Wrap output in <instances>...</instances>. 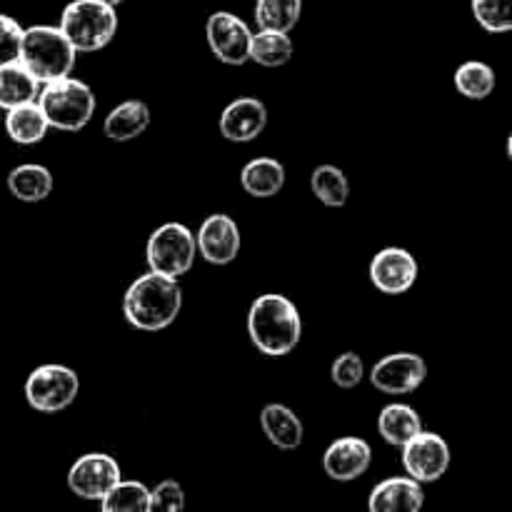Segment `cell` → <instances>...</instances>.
Wrapping results in <instances>:
<instances>
[{"mask_svg":"<svg viewBox=\"0 0 512 512\" xmlns=\"http://www.w3.org/2000/svg\"><path fill=\"white\" fill-rule=\"evenodd\" d=\"M123 480L120 465L108 453H85L70 465L68 488L80 500H103Z\"/></svg>","mask_w":512,"mask_h":512,"instance_id":"9c48e42d","label":"cell"},{"mask_svg":"<svg viewBox=\"0 0 512 512\" xmlns=\"http://www.w3.org/2000/svg\"><path fill=\"white\" fill-rule=\"evenodd\" d=\"M250 38H253L250 25L230 10H215L205 23V40H208L210 53L225 65L238 68V65L248 63Z\"/></svg>","mask_w":512,"mask_h":512,"instance_id":"ba28073f","label":"cell"},{"mask_svg":"<svg viewBox=\"0 0 512 512\" xmlns=\"http://www.w3.org/2000/svg\"><path fill=\"white\" fill-rule=\"evenodd\" d=\"M268 125V108H265L263 100L253 98H235L233 103H228L220 113V135L230 143H253L255 138H260V133Z\"/></svg>","mask_w":512,"mask_h":512,"instance_id":"9a60e30c","label":"cell"},{"mask_svg":"<svg viewBox=\"0 0 512 512\" xmlns=\"http://www.w3.org/2000/svg\"><path fill=\"white\" fill-rule=\"evenodd\" d=\"M20 40H23V25L10 15L0 13V68L18 60Z\"/></svg>","mask_w":512,"mask_h":512,"instance_id":"1f68e13d","label":"cell"},{"mask_svg":"<svg viewBox=\"0 0 512 512\" xmlns=\"http://www.w3.org/2000/svg\"><path fill=\"white\" fill-rule=\"evenodd\" d=\"M40 83L15 60L0 68V108L10 110L18 105L33 103L38 98Z\"/></svg>","mask_w":512,"mask_h":512,"instance_id":"603a6c76","label":"cell"},{"mask_svg":"<svg viewBox=\"0 0 512 512\" xmlns=\"http://www.w3.org/2000/svg\"><path fill=\"white\" fill-rule=\"evenodd\" d=\"M183 310V288L175 278L148 270L135 278L123 295V318L143 333H160L178 320Z\"/></svg>","mask_w":512,"mask_h":512,"instance_id":"6da1fadb","label":"cell"},{"mask_svg":"<svg viewBox=\"0 0 512 512\" xmlns=\"http://www.w3.org/2000/svg\"><path fill=\"white\" fill-rule=\"evenodd\" d=\"M75 58H78V53H75V48L68 43V38H65L58 25L23 28L18 63L40 85L65 78V75H73Z\"/></svg>","mask_w":512,"mask_h":512,"instance_id":"3957f363","label":"cell"},{"mask_svg":"<svg viewBox=\"0 0 512 512\" xmlns=\"http://www.w3.org/2000/svg\"><path fill=\"white\" fill-rule=\"evenodd\" d=\"M98 3H105V5H110V8H118V5H123L125 0H98Z\"/></svg>","mask_w":512,"mask_h":512,"instance_id":"d6a6232c","label":"cell"},{"mask_svg":"<svg viewBox=\"0 0 512 512\" xmlns=\"http://www.w3.org/2000/svg\"><path fill=\"white\" fill-rule=\"evenodd\" d=\"M368 273L375 290L383 295H403L418 283L420 265L410 250L390 245L373 255Z\"/></svg>","mask_w":512,"mask_h":512,"instance_id":"7c38bea8","label":"cell"},{"mask_svg":"<svg viewBox=\"0 0 512 512\" xmlns=\"http://www.w3.org/2000/svg\"><path fill=\"white\" fill-rule=\"evenodd\" d=\"M240 185L250 198H275L285 188V168L275 158H253L240 170Z\"/></svg>","mask_w":512,"mask_h":512,"instance_id":"d6986e66","label":"cell"},{"mask_svg":"<svg viewBox=\"0 0 512 512\" xmlns=\"http://www.w3.org/2000/svg\"><path fill=\"white\" fill-rule=\"evenodd\" d=\"M185 510V493L178 480H163L150 490L148 512H183Z\"/></svg>","mask_w":512,"mask_h":512,"instance_id":"4dcf8cb0","label":"cell"},{"mask_svg":"<svg viewBox=\"0 0 512 512\" xmlns=\"http://www.w3.org/2000/svg\"><path fill=\"white\" fill-rule=\"evenodd\" d=\"M260 428L265 438L280 450H298L303 445V420L283 403H268L260 410Z\"/></svg>","mask_w":512,"mask_h":512,"instance_id":"e0dca14e","label":"cell"},{"mask_svg":"<svg viewBox=\"0 0 512 512\" xmlns=\"http://www.w3.org/2000/svg\"><path fill=\"white\" fill-rule=\"evenodd\" d=\"M495 85H498L495 70L483 60H468L455 70V88L468 100H488Z\"/></svg>","mask_w":512,"mask_h":512,"instance_id":"4316f807","label":"cell"},{"mask_svg":"<svg viewBox=\"0 0 512 512\" xmlns=\"http://www.w3.org/2000/svg\"><path fill=\"white\" fill-rule=\"evenodd\" d=\"M373 463V448L365 438L345 435L333 440L323 453V470L335 483H353L363 478Z\"/></svg>","mask_w":512,"mask_h":512,"instance_id":"5bb4252c","label":"cell"},{"mask_svg":"<svg viewBox=\"0 0 512 512\" xmlns=\"http://www.w3.org/2000/svg\"><path fill=\"white\" fill-rule=\"evenodd\" d=\"M35 103L43 110L50 128L63 130V133L83 130L98 108L93 88L85 80L73 78V75L43 83V90H38Z\"/></svg>","mask_w":512,"mask_h":512,"instance_id":"277c9868","label":"cell"},{"mask_svg":"<svg viewBox=\"0 0 512 512\" xmlns=\"http://www.w3.org/2000/svg\"><path fill=\"white\" fill-rule=\"evenodd\" d=\"M423 430L418 410L405 403H390L378 415V433L393 448H403L405 443L415 438Z\"/></svg>","mask_w":512,"mask_h":512,"instance_id":"44dd1931","label":"cell"},{"mask_svg":"<svg viewBox=\"0 0 512 512\" xmlns=\"http://www.w3.org/2000/svg\"><path fill=\"white\" fill-rule=\"evenodd\" d=\"M295 45L290 33L278 30H258L250 38V60L263 68H283L293 60Z\"/></svg>","mask_w":512,"mask_h":512,"instance_id":"cb8c5ba5","label":"cell"},{"mask_svg":"<svg viewBox=\"0 0 512 512\" xmlns=\"http://www.w3.org/2000/svg\"><path fill=\"white\" fill-rule=\"evenodd\" d=\"M58 28L75 53H98L118 33V13L98 0H73L60 13Z\"/></svg>","mask_w":512,"mask_h":512,"instance_id":"5b68a950","label":"cell"},{"mask_svg":"<svg viewBox=\"0 0 512 512\" xmlns=\"http://www.w3.org/2000/svg\"><path fill=\"white\" fill-rule=\"evenodd\" d=\"M403 468L408 478L415 483L430 485L438 483L450 468V445L445 443L443 435L430 433V430H420L410 443L403 448Z\"/></svg>","mask_w":512,"mask_h":512,"instance_id":"30bf717a","label":"cell"},{"mask_svg":"<svg viewBox=\"0 0 512 512\" xmlns=\"http://www.w3.org/2000/svg\"><path fill=\"white\" fill-rule=\"evenodd\" d=\"M198 248H195V235L183 223H163L150 233L145 243V263L153 273L165 278L180 280L190 273Z\"/></svg>","mask_w":512,"mask_h":512,"instance_id":"8992f818","label":"cell"},{"mask_svg":"<svg viewBox=\"0 0 512 512\" xmlns=\"http://www.w3.org/2000/svg\"><path fill=\"white\" fill-rule=\"evenodd\" d=\"M50 125L45 120L43 110L38 108V103H25L18 108L5 110V133L13 143L18 145H38L40 140H45Z\"/></svg>","mask_w":512,"mask_h":512,"instance_id":"7402d4cb","label":"cell"},{"mask_svg":"<svg viewBox=\"0 0 512 512\" xmlns=\"http://www.w3.org/2000/svg\"><path fill=\"white\" fill-rule=\"evenodd\" d=\"M370 383L385 395H410L428 378V365L418 353H393L380 358L370 370Z\"/></svg>","mask_w":512,"mask_h":512,"instance_id":"8fae6325","label":"cell"},{"mask_svg":"<svg viewBox=\"0 0 512 512\" xmlns=\"http://www.w3.org/2000/svg\"><path fill=\"white\" fill-rule=\"evenodd\" d=\"M310 190L325 208H343L350 198L348 175L338 165H318L310 175Z\"/></svg>","mask_w":512,"mask_h":512,"instance_id":"d4e9b609","label":"cell"},{"mask_svg":"<svg viewBox=\"0 0 512 512\" xmlns=\"http://www.w3.org/2000/svg\"><path fill=\"white\" fill-rule=\"evenodd\" d=\"M150 108L145 100H123L115 105L103 120V135L115 143H128V140L140 138L150 128Z\"/></svg>","mask_w":512,"mask_h":512,"instance_id":"ac0fdd59","label":"cell"},{"mask_svg":"<svg viewBox=\"0 0 512 512\" xmlns=\"http://www.w3.org/2000/svg\"><path fill=\"white\" fill-rule=\"evenodd\" d=\"M303 15V0H258L255 3V25L258 30L293 33Z\"/></svg>","mask_w":512,"mask_h":512,"instance_id":"484cf974","label":"cell"},{"mask_svg":"<svg viewBox=\"0 0 512 512\" xmlns=\"http://www.w3.org/2000/svg\"><path fill=\"white\" fill-rule=\"evenodd\" d=\"M475 20L488 33L512 30V0H470Z\"/></svg>","mask_w":512,"mask_h":512,"instance_id":"f1b7e54d","label":"cell"},{"mask_svg":"<svg viewBox=\"0 0 512 512\" xmlns=\"http://www.w3.org/2000/svg\"><path fill=\"white\" fill-rule=\"evenodd\" d=\"M330 380L338 385L340 390H353L358 388L365 380V363L358 353L353 350H345L330 365Z\"/></svg>","mask_w":512,"mask_h":512,"instance_id":"f546056e","label":"cell"},{"mask_svg":"<svg viewBox=\"0 0 512 512\" xmlns=\"http://www.w3.org/2000/svg\"><path fill=\"white\" fill-rule=\"evenodd\" d=\"M423 505V485L408 475L380 480L368 498V512H420Z\"/></svg>","mask_w":512,"mask_h":512,"instance_id":"2e32d148","label":"cell"},{"mask_svg":"<svg viewBox=\"0 0 512 512\" xmlns=\"http://www.w3.org/2000/svg\"><path fill=\"white\" fill-rule=\"evenodd\" d=\"M243 235L228 213H213L200 223L195 233L198 255L210 265H230L240 253Z\"/></svg>","mask_w":512,"mask_h":512,"instance_id":"4fadbf2b","label":"cell"},{"mask_svg":"<svg viewBox=\"0 0 512 512\" xmlns=\"http://www.w3.org/2000/svg\"><path fill=\"white\" fill-rule=\"evenodd\" d=\"M150 490L140 480H120L103 500L100 512H148Z\"/></svg>","mask_w":512,"mask_h":512,"instance_id":"83f0119b","label":"cell"},{"mask_svg":"<svg viewBox=\"0 0 512 512\" xmlns=\"http://www.w3.org/2000/svg\"><path fill=\"white\" fill-rule=\"evenodd\" d=\"M5 185L20 203H43L53 193V173L40 163H23L10 170Z\"/></svg>","mask_w":512,"mask_h":512,"instance_id":"ffe728a7","label":"cell"},{"mask_svg":"<svg viewBox=\"0 0 512 512\" xmlns=\"http://www.w3.org/2000/svg\"><path fill=\"white\" fill-rule=\"evenodd\" d=\"M80 393V378L73 368L60 363L38 365L23 385L25 403L45 415L70 408Z\"/></svg>","mask_w":512,"mask_h":512,"instance_id":"52a82bcc","label":"cell"},{"mask_svg":"<svg viewBox=\"0 0 512 512\" xmlns=\"http://www.w3.org/2000/svg\"><path fill=\"white\" fill-rule=\"evenodd\" d=\"M248 335L258 353L268 358H285L303 338L298 305L288 295H258L248 310Z\"/></svg>","mask_w":512,"mask_h":512,"instance_id":"7a4b0ae2","label":"cell"}]
</instances>
